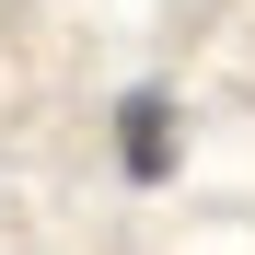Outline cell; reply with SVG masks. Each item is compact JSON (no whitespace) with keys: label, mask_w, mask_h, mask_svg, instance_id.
<instances>
[{"label":"cell","mask_w":255,"mask_h":255,"mask_svg":"<svg viewBox=\"0 0 255 255\" xmlns=\"http://www.w3.org/2000/svg\"><path fill=\"white\" fill-rule=\"evenodd\" d=\"M116 151H128L139 186H162V174H174V105H162V93H128L116 105Z\"/></svg>","instance_id":"obj_1"}]
</instances>
